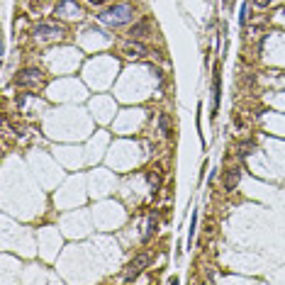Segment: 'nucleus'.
Instances as JSON below:
<instances>
[{
  "instance_id": "1",
  "label": "nucleus",
  "mask_w": 285,
  "mask_h": 285,
  "mask_svg": "<svg viewBox=\"0 0 285 285\" xmlns=\"http://www.w3.org/2000/svg\"><path fill=\"white\" fill-rule=\"evenodd\" d=\"M132 17H134V8H132L129 3H117V5L107 8V10L100 15V22H105V25H110V27H119V25L129 22Z\"/></svg>"
},
{
  "instance_id": "2",
  "label": "nucleus",
  "mask_w": 285,
  "mask_h": 285,
  "mask_svg": "<svg viewBox=\"0 0 285 285\" xmlns=\"http://www.w3.org/2000/svg\"><path fill=\"white\" fill-rule=\"evenodd\" d=\"M149 261H151V256H149V253H139V256L127 266V275H124V280H127V283H134V280L139 278V273L149 266Z\"/></svg>"
},
{
  "instance_id": "3",
  "label": "nucleus",
  "mask_w": 285,
  "mask_h": 285,
  "mask_svg": "<svg viewBox=\"0 0 285 285\" xmlns=\"http://www.w3.org/2000/svg\"><path fill=\"white\" fill-rule=\"evenodd\" d=\"M15 83H17V85H25V88H32V85L42 83V71H37V68H25V71L17 73Z\"/></svg>"
},
{
  "instance_id": "4",
  "label": "nucleus",
  "mask_w": 285,
  "mask_h": 285,
  "mask_svg": "<svg viewBox=\"0 0 285 285\" xmlns=\"http://www.w3.org/2000/svg\"><path fill=\"white\" fill-rule=\"evenodd\" d=\"M54 15L56 17H78L81 8H78L76 0H61V3L56 5V10H54Z\"/></svg>"
},
{
  "instance_id": "5",
  "label": "nucleus",
  "mask_w": 285,
  "mask_h": 285,
  "mask_svg": "<svg viewBox=\"0 0 285 285\" xmlns=\"http://www.w3.org/2000/svg\"><path fill=\"white\" fill-rule=\"evenodd\" d=\"M64 34V30L59 25H37L34 27V37H59Z\"/></svg>"
},
{
  "instance_id": "6",
  "label": "nucleus",
  "mask_w": 285,
  "mask_h": 285,
  "mask_svg": "<svg viewBox=\"0 0 285 285\" xmlns=\"http://www.w3.org/2000/svg\"><path fill=\"white\" fill-rule=\"evenodd\" d=\"M219 95H222V76H219V68H215V93H212V117L217 115V107H219Z\"/></svg>"
},
{
  "instance_id": "7",
  "label": "nucleus",
  "mask_w": 285,
  "mask_h": 285,
  "mask_svg": "<svg viewBox=\"0 0 285 285\" xmlns=\"http://www.w3.org/2000/svg\"><path fill=\"white\" fill-rule=\"evenodd\" d=\"M124 54H127V56H147L149 49H147L144 44L134 42V44H127V47H124Z\"/></svg>"
},
{
  "instance_id": "8",
  "label": "nucleus",
  "mask_w": 285,
  "mask_h": 285,
  "mask_svg": "<svg viewBox=\"0 0 285 285\" xmlns=\"http://www.w3.org/2000/svg\"><path fill=\"white\" fill-rule=\"evenodd\" d=\"M239 178H241V171H239V168H232V171L227 173V178H224V188H227V190H232V188H236V183H239Z\"/></svg>"
},
{
  "instance_id": "9",
  "label": "nucleus",
  "mask_w": 285,
  "mask_h": 285,
  "mask_svg": "<svg viewBox=\"0 0 285 285\" xmlns=\"http://www.w3.org/2000/svg\"><path fill=\"white\" fill-rule=\"evenodd\" d=\"M149 30V25L147 22H139V25H134L132 30H129V37L132 39H139V37H144V32Z\"/></svg>"
},
{
  "instance_id": "10",
  "label": "nucleus",
  "mask_w": 285,
  "mask_h": 285,
  "mask_svg": "<svg viewBox=\"0 0 285 285\" xmlns=\"http://www.w3.org/2000/svg\"><path fill=\"white\" fill-rule=\"evenodd\" d=\"M154 232H156V219H154V217H149V219H147V232H144V236H141V239L149 241Z\"/></svg>"
},
{
  "instance_id": "11",
  "label": "nucleus",
  "mask_w": 285,
  "mask_h": 285,
  "mask_svg": "<svg viewBox=\"0 0 285 285\" xmlns=\"http://www.w3.org/2000/svg\"><path fill=\"white\" fill-rule=\"evenodd\" d=\"M159 124H161V132H164L166 136H171V119H168V115H161Z\"/></svg>"
},
{
  "instance_id": "12",
  "label": "nucleus",
  "mask_w": 285,
  "mask_h": 285,
  "mask_svg": "<svg viewBox=\"0 0 285 285\" xmlns=\"http://www.w3.org/2000/svg\"><path fill=\"white\" fill-rule=\"evenodd\" d=\"M195 224H198V212H193V219H190V239H188L190 246H193V236H195Z\"/></svg>"
},
{
  "instance_id": "13",
  "label": "nucleus",
  "mask_w": 285,
  "mask_h": 285,
  "mask_svg": "<svg viewBox=\"0 0 285 285\" xmlns=\"http://www.w3.org/2000/svg\"><path fill=\"white\" fill-rule=\"evenodd\" d=\"M246 15H249V5H241V15H239V25H246Z\"/></svg>"
},
{
  "instance_id": "14",
  "label": "nucleus",
  "mask_w": 285,
  "mask_h": 285,
  "mask_svg": "<svg viewBox=\"0 0 285 285\" xmlns=\"http://www.w3.org/2000/svg\"><path fill=\"white\" fill-rule=\"evenodd\" d=\"M249 149H251V144H244V147H241V151H239V154H241V156H246V154H249Z\"/></svg>"
},
{
  "instance_id": "15",
  "label": "nucleus",
  "mask_w": 285,
  "mask_h": 285,
  "mask_svg": "<svg viewBox=\"0 0 285 285\" xmlns=\"http://www.w3.org/2000/svg\"><path fill=\"white\" fill-rule=\"evenodd\" d=\"M253 3H256V5H268L270 0H253Z\"/></svg>"
},
{
  "instance_id": "16",
  "label": "nucleus",
  "mask_w": 285,
  "mask_h": 285,
  "mask_svg": "<svg viewBox=\"0 0 285 285\" xmlns=\"http://www.w3.org/2000/svg\"><path fill=\"white\" fill-rule=\"evenodd\" d=\"M88 3H93V5H102L105 0H88Z\"/></svg>"
},
{
  "instance_id": "17",
  "label": "nucleus",
  "mask_w": 285,
  "mask_h": 285,
  "mask_svg": "<svg viewBox=\"0 0 285 285\" xmlns=\"http://www.w3.org/2000/svg\"><path fill=\"white\" fill-rule=\"evenodd\" d=\"M229 3H234V0H224V8H229Z\"/></svg>"
}]
</instances>
